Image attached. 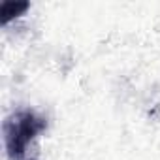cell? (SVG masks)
Wrapping results in <instances>:
<instances>
[{"mask_svg":"<svg viewBox=\"0 0 160 160\" xmlns=\"http://www.w3.org/2000/svg\"><path fill=\"white\" fill-rule=\"evenodd\" d=\"M45 121L32 111H17L4 122L6 151L12 160H34L30 156L32 141L43 132Z\"/></svg>","mask_w":160,"mask_h":160,"instance_id":"obj_1","label":"cell"}]
</instances>
